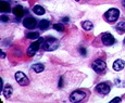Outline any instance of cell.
I'll use <instances>...</instances> for the list:
<instances>
[{
  "instance_id": "ac0fdd59",
  "label": "cell",
  "mask_w": 125,
  "mask_h": 103,
  "mask_svg": "<svg viewBox=\"0 0 125 103\" xmlns=\"http://www.w3.org/2000/svg\"><path fill=\"white\" fill-rule=\"evenodd\" d=\"M115 28H116V32L119 33V34H123V33L125 32V22L119 23Z\"/></svg>"
},
{
  "instance_id": "7a4b0ae2",
  "label": "cell",
  "mask_w": 125,
  "mask_h": 103,
  "mask_svg": "<svg viewBox=\"0 0 125 103\" xmlns=\"http://www.w3.org/2000/svg\"><path fill=\"white\" fill-rule=\"evenodd\" d=\"M119 15H120V11L115 8H112L104 13V19L109 23H113L119 19Z\"/></svg>"
},
{
  "instance_id": "d4e9b609",
  "label": "cell",
  "mask_w": 125,
  "mask_h": 103,
  "mask_svg": "<svg viewBox=\"0 0 125 103\" xmlns=\"http://www.w3.org/2000/svg\"><path fill=\"white\" fill-rule=\"evenodd\" d=\"M62 21H63L64 23H68L69 22V18H66V16H65V18H63V20H62Z\"/></svg>"
},
{
  "instance_id": "f1b7e54d",
  "label": "cell",
  "mask_w": 125,
  "mask_h": 103,
  "mask_svg": "<svg viewBox=\"0 0 125 103\" xmlns=\"http://www.w3.org/2000/svg\"><path fill=\"white\" fill-rule=\"evenodd\" d=\"M123 42H124V44H125V39H124V41H123Z\"/></svg>"
},
{
  "instance_id": "603a6c76",
  "label": "cell",
  "mask_w": 125,
  "mask_h": 103,
  "mask_svg": "<svg viewBox=\"0 0 125 103\" xmlns=\"http://www.w3.org/2000/svg\"><path fill=\"white\" fill-rule=\"evenodd\" d=\"M121 101H122V99H121V98L117 97V98H114L113 100H111V103H114V102H121Z\"/></svg>"
},
{
  "instance_id": "9a60e30c",
  "label": "cell",
  "mask_w": 125,
  "mask_h": 103,
  "mask_svg": "<svg viewBox=\"0 0 125 103\" xmlns=\"http://www.w3.org/2000/svg\"><path fill=\"white\" fill-rule=\"evenodd\" d=\"M33 12H34L35 14H37V15H42V14H45L46 10L42 6H35L34 8H33Z\"/></svg>"
},
{
  "instance_id": "3957f363",
  "label": "cell",
  "mask_w": 125,
  "mask_h": 103,
  "mask_svg": "<svg viewBox=\"0 0 125 103\" xmlns=\"http://www.w3.org/2000/svg\"><path fill=\"white\" fill-rule=\"evenodd\" d=\"M93 69L96 72L97 74H103L105 72V68H107V64L102 61V60H96L95 62L91 65Z\"/></svg>"
},
{
  "instance_id": "8992f818",
  "label": "cell",
  "mask_w": 125,
  "mask_h": 103,
  "mask_svg": "<svg viewBox=\"0 0 125 103\" xmlns=\"http://www.w3.org/2000/svg\"><path fill=\"white\" fill-rule=\"evenodd\" d=\"M86 97V93L84 91H81V90H76V91L72 92L71 95H70V101L72 102H80L82 100H84Z\"/></svg>"
},
{
  "instance_id": "277c9868",
  "label": "cell",
  "mask_w": 125,
  "mask_h": 103,
  "mask_svg": "<svg viewBox=\"0 0 125 103\" xmlns=\"http://www.w3.org/2000/svg\"><path fill=\"white\" fill-rule=\"evenodd\" d=\"M42 44H44V39H42V38H38L36 41L33 42V44L31 45V46L28 47V49H27V54L28 56H34L36 52L38 51V49L40 48V45Z\"/></svg>"
},
{
  "instance_id": "ba28073f",
  "label": "cell",
  "mask_w": 125,
  "mask_h": 103,
  "mask_svg": "<svg viewBox=\"0 0 125 103\" xmlns=\"http://www.w3.org/2000/svg\"><path fill=\"white\" fill-rule=\"evenodd\" d=\"M101 41L105 46H112L115 42V40H114L113 36L110 34V33H104V34L101 35Z\"/></svg>"
},
{
  "instance_id": "4316f807",
  "label": "cell",
  "mask_w": 125,
  "mask_h": 103,
  "mask_svg": "<svg viewBox=\"0 0 125 103\" xmlns=\"http://www.w3.org/2000/svg\"><path fill=\"white\" fill-rule=\"evenodd\" d=\"M123 6L125 7V0H124V1H123Z\"/></svg>"
},
{
  "instance_id": "6da1fadb",
  "label": "cell",
  "mask_w": 125,
  "mask_h": 103,
  "mask_svg": "<svg viewBox=\"0 0 125 103\" xmlns=\"http://www.w3.org/2000/svg\"><path fill=\"white\" fill-rule=\"evenodd\" d=\"M59 47V40L56 38H47L44 40L42 49L46 51H53Z\"/></svg>"
},
{
  "instance_id": "cb8c5ba5",
  "label": "cell",
  "mask_w": 125,
  "mask_h": 103,
  "mask_svg": "<svg viewBox=\"0 0 125 103\" xmlns=\"http://www.w3.org/2000/svg\"><path fill=\"white\" fill-rule=\"evenodd\" d=\"M62 86H63V79H62V78H60V80H59V88H62Z\"/></svg>"
},
{
  "instance_id": "2e32d148",
  "label": "cell",
  "mask_w": 125,
  "mask_h": 103,
  "mask_svg": "<svg viewBox=\"0 0 125 103\" xmlns=\"http://www.w3.org/2000/svg\"><path fill=\"white\" fill-rule=\"evenodd\" d=\"M12 92H13V89H12L11 86H7L6 88H3V89H2V93H3V95L6 98H10L11 94H12Z\"/></svg>"
},
{
  "instance_id": "5bb4252c",
  "label": "cell",
  "mask_w": 125,
  "mask_h": 103,
  "mask_svg": "<svg viewBox=\"0 0 125 103\" xmlns=\"http://www.w3.org/2000/svg\"><path fill=\"white\" fill-rule=\"evenodd\" d=\"M32 69L35 71L36 73H42V72L45 69V66H44V64H42V63H36L32 66Z\"/></svg>"
},
{
  "instance_id": "44dd1931",
  "label": "cell",
  "mask_w": 125,
  "mask_h": 103,
  "mask_svg": "<svg viewBox=\"0 0 125 103\" xmlns=\"http://www.w3.org/2000/svg\"><path fill=\"white\" fill-rule=\"evenodd\" d=\"M0 19H1L2 22H8V21H9V18H8V16H6V15H1V18H0Z\"/></svg>"
},
{
  "instance_id": "7402d4cb",
  "label": "cell",
  "mask_w": 125,
  "mask_h": 103,
  "mask_svg": "<svg viewBox=\"0 0 125 103\" xmlns=\"http://www.w3.org/2000/svg\"><path fill=\"white\" fill-rule=\"evenodd\" d=\"M80 51H81L82 56H86V53H87V51H86V49H85V48H81V49H80Z\"/></svg>"
},
{
  "instance_id": "5b68a950",
  "label": "cell",
  "mask_w": 125,
  "mask_h": 103,
  "mask_svg": "<svg viewBox=\"0 0 125 103\" xmlns=\"http://www.w3.org/2000/svg\"><path fill=\"white\" fill-rule=\"evenodd\" d=\"M14 77H15V80L18 81V84H20L21 86H27L28 84H30L28 77L24 73H22V72H18V73H15Z\"/></svg>"
},
{
  "instance_id": "52a82bcc",
  "label": "cell",
  "mask_w": 125,
  "mask_h": 103,
  "mask_svg": "<svg viewBox=\"0 0 125 103\" xmlns=\"http://www.w3.org/2000/svg\"><path fill=\"white\" fill-rule=\"evenodd\" d=\"M96 91L98 93H100V94L105 95L110 92V86L105 83H100L96 86Z\"/></svg>"
},
{
  "instance_id": "484cf974",
  "label": "cell",
  "mask_w": 125,
  "mask_h": 103,
  "mask_svg": "<svg viewBox=\"0 0 125 103\" xmlns=\"http://www.w3.org/2000/svg\"><path fill=\"white\" fill-rule=\"evenodd\" d=\"M4 56H6V54H4V52H2V54H1V57H2V59H3Z\"/></svg>"
},
{
  "instance_id": "ffe728a7",
  "label": "cell",
  "mask_w": 125,
  "mask_h": 103,
  "mask_svg": "<svg viewBox=\"0 0 125 103\" xmlns=\"http://www.w3.org/2000/svg\"><path fill=\"white\" fill-rule=\"evenodd\" d=\"M53 28L58 32H63L64 30V26L62 25L61 23H57V24H53Z\"/></svg>"
},
{
  "instance_id": "9c48e42d",
  "label": "cell",
  "mask_w": 125,
  "mask_h": 103,
  "mask_svg": "<svg viewBox=\"0 0 125 103\" xmlns=\"http://www.w3.org/2000/svg\"><path fill=\"white\" fill-rule=\"evenodd\" d=\"M23 25L27 29H33V28H35L37 26V21L34 18H26L23 21Z\"/></svg>"
},
{
  "instance_id": "7c38bea8",
  "label": "cell",
  "mask_w": 125,
  "mask_h": 103,
  "mask_svg": "<svg viewBox=\"0 0 125 103\" xmlns=\"http://www.w3.org/2000/svg\"><path fill=\"white\" fill-rule=\"evenodd\" d=\"M0 11L1 12H10V4L6 1H0Z\"/></svg>"
},
{
  "instance_id": "30bf717a",
  "label": "cell",
  "mask_w": 125,
  "mask_h": 103,
  "mask_svg": "<svg viewBox=\"0 0 125 103\" xmlns=\"http://www.w3.org/2000/svg\"><path fill=\"white\" fill-rule=\"evenodd\" d=\"M124 66H125V62L123 61V60H121V59H117L116 61L113 63V69L114 71H116V72L122 71V69L124 68Z\"/></svg>"
},
{
  "instance_id": "83f0119b",
  "label": "cell",
  "mask_w": 125,
  "mask_h": 103,
  "mask_svg": "<svg viewBox=\"0 0 125 103\" xmlns=\"http://www.w3.org/2000/svg\"><path fill=\"white\" fill-rule=\"evenodd\" d=\"M75 1H80V0H75Z\"/></svg>"
},
{
  "instance_id": "d6986e66",
  "label": "cell",
  "mask_w": 125,
  "mask_h": 103,
  "mask_svg": "<svg viewBox=\"0 0 125 103\" xmlns=\"http://www.w3.org/2000/svg\"><path fill=\"white\" fill-rule=\"evenodd\" d=\"M26 37H27L28 39H33V40L38 39V38H39V33H37V32H32V33H28V34L26 35Z\"/></svg>"
},
{
  "instance_id": "4fadbf2b",
  "label": "cell",
  "mask_w": 125,
  "mask_h": 103,
  "mask_svg": "<svg viewBox=\"0 0 125 103\" xmlns=\"http://www.w3.org/2000/svg\"><path fill=\"white\" fill-rule=\"evenodd\" d=\"M38 25H39V28L42 30H47L50 26V23H49V21H47V20H42Z\"/></svg>"
},
{
  "instance_id": "8fae6325",
  "label": "cell",
  "mask_w": 125,
  "mask_h": 103,
  "mask_svg": "<svg viewBox=\"0 0 125 103\" xmlns=\"http://www.w3.org/2000/svg\"><path fill=\"white\" fill-rule=\"evenodd\" d=\"M12 12H13V14L16 18H22L24 15V9L21 6H15L13 8V10H12Z\"/></svg>"
},
{
  "instance_id": "e0dca14e",
  "label": "cell",
  "mask_w": 125,
  "mask_h": 103,
  "mask_svg": "<svg viewBox=\"0 0 125 103\" xmlns=\"http://www.w3.org/2000/svg\"><path fill=\"white\" fill-rule=\"evenodd\" d=\"M82 27H83L85 30H90L91 28L94 27V25L90 21H84V22L82 23Z\"/></svg>"
}]
</instances>
